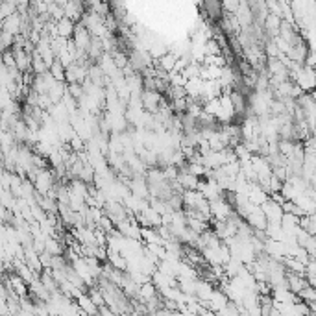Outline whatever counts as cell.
Returning a JSON list of instances; mask_svg holds the SVG:
<instances>
[{
	"label": "cell",
	"instance_id": "obj_21",
	"mask_svg": "<svg viewBox=\"0 0 316 316\" xmlns=\"http://www.w3.org/2000/svg\"><path fill=\"white\" fill-rule=\"evenodd\" d=\"M2 65L6 69H17V59L13 50H8V52H2Z\"/></svg>",
	"mask_w": 316,
	"mask_h": 316
},
{
	"label": "cell",
	"instance_id": "obj_22",
	"mask_svg": "<svg viewBox=\"0 0 316 316\" xmlns=\"http://www.w3.org/2000/svg\"><path fill=\"white\" fill-rule=\"evenodd\" d=\"M98 316H116V315L108 307V305H102V307L98 309Z\"/></svg>",
	"mask_w": 316,
	"mask_h": 316
},
{
	"label": "cell",
	"instance_id": "obj_8",
	"mask_svg": "<svg viewBox=\"0 0 316 316\" xmlns=\"http://www.w3.org/2000/svg\"><path fill=\"white\" fill-rule=\"evenodd\" d=\"M309 287V281L305 276H298V274H288L287 272V288L292 294H300L303 288Z\"/></svg>",
	"mask_w": 316,
	"mask_h": 316
},
{
	"label": "cell",
	"instance_id": "obj_4",
	"mask_svg": "<svg viewBox=\"0 0 316 316\" xmlns=\"http://www.w3.org/2000/svg\"><path fill=\"white\" fill-rule=\"evenodd\" d=\"M0 28H2L4 33H9V35H13V37L21 35V33H23V15L17 11V13H13L11 17H8L6 21H2V23H0Z\"/></svg>",
	"mask_w": 316,
	"mask_h": 316
},
{
	"label": "cell",
	"instance_id": "obj_9",
	"mask_svg": "<svg viewBox=\"0 0 316 316\" xmlns=\"http://www.w3.org/2000/svg\"><path fill=\"white\" fill-rule=\"evenodd\" d=\"M139 300L137 301H141V303H150L152 300H155V298H159V290H157V287L150 281V283H146V285H141L139 287V296H137Z\"/></svg>",
	"mask_w": 316,
	"mask_h": 316
},
{
	"label": "cell",
	"instance_id": "obj_11",
	"mask_svg": "<svg viewBox=\"0 0 316 316\" xmlns=\"http://www.w3.org/2000/svg\"><path fill=\"white\" fill-rule=\"evenodd\" d=\"M76 303H78V307L82 309L87 316H98V305L91 300V296H89L87 292L82 294V296L76 300Z\"/></svg>",
	"mask_w": 316,
	"mask_h": 316
},
{
	"label": "cell",
	"instance_id": "obj_12",
	"mask_svg": "<svg viewBox=\"0 0 316 316\" xmlns=\"http://www.w3.org/2000/svg\"><path fill=\"white\" fill-rule=\"evenodd\" d=\"M76 26L78 24L74 21H70V19H61L59 23H57V33H59V37H65V39H72L74 37V31H76Z\"/></svg>",
	"mask_w": 316,
	"mask_h": 316
},
{
	"label": "cell",
	"instance_id": "obj_19",
	"mask_svg": "<svg viewBox=\"0 0 316 316\" xmlns=\"http://www.w3.org/2000/svg\"><path fill=\"white\" fill-rule=\"evenodd\" d=\"M113 61H115V65H116V69H120V70H124L128 65H130V59H128V56L124 54L122 50H115L113 52Z\"/></svg>",
	"mask_w": 316,
	"mask_h": 316
},
{
	"label": "cell",
	"instance_id": "obj_1",
	"mask_svg": "<svg viewBox=\"0 0 316 316\" xmlns=\"http://www.w3.org/2000/svg\"><path fill=\"white\" fill-rule=\"evenodd\" d=\"M233 215H235V209H233V205L230 201L226 200V196L211 201V216H213V220H216V222H226V220H230Z\"/></svg>",
	"mask_w": 316,
	"mask_h": 316
},
{
	"label": "cell",
	"instance_id": "obj_2",
	"mask_svg": "<svg viewBox=\"0 0 316 316\" xmlns=\"http://www.w3.org/2000/svg\"><path fill=\"white\" fill-rule=\"evenodd\" d=\"M262 213L266 216V220L268 224H276V226H281V220H283V216H285V211H283V205H279L276 201L270 198L268 201H264L261 205Z\"/></svg>",
	"mask_w": 316,
	"mask_h": 316
},
{
	"label": "cell",
	"instance_id": "obj_23",
	"mask_svg": "<svg viewBox=\"0 0 316 316\" xmlns=\"http://www.w3.org/2000/svg\"><path fill=\"white\" fill-rule=\"evenodd\" d=\"M270 316H281V315H279V311H276V309H274V311L270 313Z\"/></svg>",
	"mask_w": 316,
	"mask_h": 316
},
{
	"label": "cell",
	"instance_id": "obj_7",
	"mask_svg": "<svg viewBox=\"0 0 316 316\" xmlns=\"http://www.w3.org/2000/svg\"><path fill=\"white\" fill-rule=\"evenodd\" d=\"M246 222L254 228L255 231H266V230H268V220H266V216H264L261 207H255L254 211L248 215Z\"/></svg>",
	"mask_w": 316,
	"mask_h": 316
},
{
	"label": "cell",
	"instance_id": "obj_10",
	"mask_svg": "<svg viewBox=\"0 0 316 316\" xmlns=\"http://www.w3.org/2000/svg\"><path fill=\"white\" fill-rule=\"evenodd\" d=\"M108 264H111L115 270L128 272V259L120 252H116V250H109L108 248Z\"/></svg>",
	"mask_w": 316,
	"mask_h": 316
},
{
	"label": "cell",
	"instance_id": "obj_5",
	"mask_svg": "<svg viewBox=\"0 0 316 316\" xmlns=\"http://www.w3.org/2000/svg\"><path fill=\"white\" fill-rule=\"evenodd\" d=\"M72 41L76 43L78 50H84V52H87V50H89V47H91V43H93V35H91V31L87 30L84 24L80 23L76 26V31H74V37H72Z\"/></svg>",
	"mask_w": 316,
	"mask_h": 316
},
{
	"label": "cell",
	"instance_id": "obj_16",
	"mask_svg": "<svg viewBox=\"0 0 316 316\" xmlns=\"http://www.w3.org/2000/svg\"><path fill=\"white\" fill-rule=\"evenodd\" d=\"M48 72L54 76L56 82H65V78H67V69H65V65H63L59 59H56L52 63V67L48 69Z\"/></svg>",
	"mask_w": 316,
	"mask_h": 316
},
{
	"label": "cell",
	"instance_id": "obj_15",
	"mask_svg": "<svg viewBox=\"0 0 316 316\" xmlns=\"http://www.w3.org/2000/svg\"><path fill=\"white\" fill-rule=\"evenodd\" d=\"M65 250H67V248H65V244H63L61 240L52 239V237L47 239V250H45V252L50 254L52 257H63V255H65Z\"/></svg>",
	"mask_w": 316,
	"mask_h": 316
},
{
	"label": "cell",
	"instance_id": "obj_14",
	"mask_svg": "<svg viewBox=\"0 0 316 316\" xmlns=\"http://www.w3.org/2000/svg\"><path fill=\"white\" fill-rule=\"evenodd\" d=\"M31 72L35 74V76H43V74H47L48 72V65L45 63V59L41 57L37 50L31 54Z\"/></svg>",
	"mask_w": 316,
	"mask_h": 316
},
{
	"label": "cell",
	"instance_id": "obj_6",
	"mask_svg": "<svg viewBox=\"0 0 316 316\" xmlns=\"http://www.w3.org/2000/svg\"><path fill=\"white\" fill-rule=\"evenodd\" d=\"M85 13H87V8H85L84 2L74 0V2H67V6H65V17L70 19V21H74L76 24L82 23Z\"/></svg>",
	"mask_w": 316,
	"mask_h": 316
},
{
	"label": "cell",
	"instance_id": "obj_17",
	"mask_svg": "<svg viewBox=\"0 0 316 316\" xmlns=\"http://www.w3.org/2000/svg\"><path fill=\"white\" fill-rule=\"evenodd\" d=\"M13 13H17V2H9V0L0 2V23L6 21V19L11 17Z\"/></svg>",
	"mask_w": 316,
	"mask_h": 316
},
{
	"label": "cell",
	"instance_id": "obj_24",
	"mask_svg": "<svg viewBox=\"0 0 316 316\" xmlns=\"http://www.w3.org/2000/svg\"><path fill=\"white\" fill-rule=\"evenodd\" d=\"M313 98H315V100H316V91H315V93H313Z\"/></svg>",
	"mask_w": 316,
	"mask_h": 316
},
{
	"label": "cell",
	"instance_id": "obj_20",
	"mask_svg": "<svg viewBox=\"0 0 316 316\" xmlns=\"http://www.w3.org/2000/svg\"><path fill=\"white\" fill-rule=\"evenodd\" d=\"M298 296H300V300L303 301V303H307V305L309 303H315L316 301V288L315 287H307V288H303Z\"/></svg>",
	"mask_w": 316,
	"mask_h": 316
},
{
	"label": "cell",
	"instance_id": "obj_13",
	"mask_svg": "<svg viewBox=\"0 0 316 316\" xmlns=\"http://www.w3.org/2000/svg\"><path fill=\"white\" fill-rule=\"evenodd\" d=\"M177 59H179V57H176V56L172 54V52H169L167 56H163L159 61H154V65L157 67V69H161L163 72L170 74V72H174V69H176Z\"/></svg>",
	"mask_w": 316,
	"mask_h": 316
},
{
	"label": "cell",
	"instance_id": "obj_3",
	"mask_svg": "<svg viewBox=\"0 0 316 316\" xmlns=\"http://www.w3.org/2000/svg\"><path fill=\"white\" fill-rule=\"evenodd\" d=\"M143 108L146 113H152V115H157L159 113V109H161V102L165 96H161V93H157V91H144L143 93Z\"/></svg>",
	"mask_w": 316,
	"mask_h": 316
},
{
	"label": "cell",
	"instance_id": "obj_18",
	"mask_svg": "<svg viewBox=\"0 0 316 316\" xmlns=\"http://www.w3.org/2000/svg\"><path fill=\"white\" fill-rule=\"evenodd\" d=\"M87 294H89V296H91V300H93L94 303L98 305V309H100L102 305H106V298H104V292H102V288L98 285L93 287V288H89V290H87Z\"/></svg>",
	"mask_w": 316,
	"mask_h": 316
}]
</instances>
